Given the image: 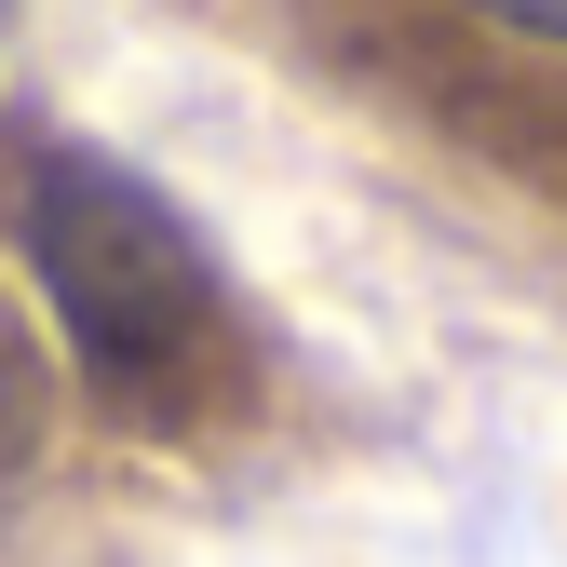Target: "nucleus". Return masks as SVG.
<instances>
[{
  "label": "nucleus",
  "instance_id": "obj_2",
  "mask_svg": "<svg viewBox=\"0 0 567 567\" xmlns=\"http://www.w3.org/2000/svg\"><path fill=\"white\" fill-rule=\"evenodd\" d=\"M486 28H527V41H567V0H473Z\"/></svg>",
  "mask_w": 567,
  "mask_h": 567
},
{
  "label": "nucleus",
  "instance_id": "obj_1",
  "mask_svg": "<svg viewBox=\"0 0 567 567\" xmlns=\"http://www.w3.org/2000/svg\"><path fill=\"white\" fill-rule=\"evenodd\" d=\"M28 257H41V298H54L68 351H82L109 392L176 379L203 351V324H217V257H203L189 203L150 189L122 150H95V135H41V163H28Z\"/></svg>",
  "mask_w": 567,
  "mask_h": 567
},
{
  "label": "nucleus",
  "instance_id": "obj_3",
  "mask_svg": "<svg viewBox=\"0 0 567 567\" xmlns=\"http://www.w3.org/2000/svg\"><path fill=\"white\" fill-rule=\"evenodd\" d=\"M14 405H28V379H14V351H0V433H14Z\"/></svg>",
  "mask_w": 567,
  "mask_h": 567
}]
</instances>
